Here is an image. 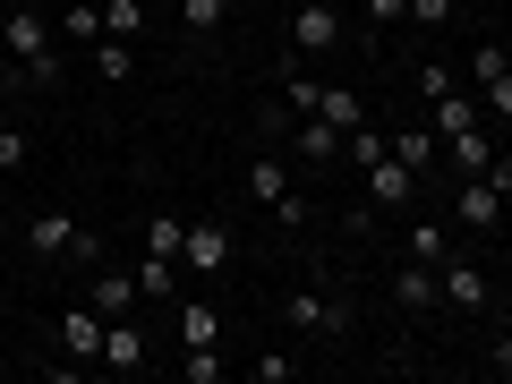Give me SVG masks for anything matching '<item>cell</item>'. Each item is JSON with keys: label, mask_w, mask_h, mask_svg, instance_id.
<instances>
[{"label": "cell", "mask_w": 512, "mask_h": 384, "mask_svg": "<svg viewBox=\"0 0 512 384\" xmlns=\"http://www.w3.org/2000/svg\"><path fill=\"white\" fill-rule=\"evenodd\" d=\"M410 256H419V265H444L453 248H444V231H436V222H410Z\"/></svg>", "instance_id": "4316f807"}, {"label": "cell", "mask_w": 512, "mask_h": 384, "mask_svg": "<svg viewBox=\"0 0 512 384\" xmlns=\"http://www.w3.org/2000/svg\"><path fill=\"white\" fill-rule=\"evenodd\" d=\"M436 299H444L453 316H487V308H495L487 274H478V265H461V256H444V265H436Z\"/></svg>", "instance_id": "3957f363"}, {"label": "cell", "mask_w": 512, "mask_h": 384, "mask_svg": "<svg viewBox=\"0 0 512 384\" xmlns=\"http://www.w3.org/2000/svg\"><path fill=\"white\" fill-rule=\"evenodd\" d=\"M444 163H453L461 180H478V171L495 163V146H487V128H461V137H444Z\"/></svg>", "instance_id": "2e32d148"}, {"label": "cell", "mask_w": 512, "mask_h": 384, "mask_svg": "<svg viewBox=\"0 0 512 384\" xmlns=\"http://www.w3.org/2000/svg\"><path fill=\"white\" fill-rule=\"evenodd\" d=\"M0 52H9V69H18L26 86H52V77H60L52 18H43V9H9V18H0Z\"/></svg>", "instance_id": "6da1fadb"}, {"label": "cell", "mask_w": 512, "mask_h": 384, "mask_svg": "<svg viewBox=\"0 0 512 384\" xmlns=\"http://www.w3.org/2000/svg\"><path fill=\"white\" fill-rule=\"evenodd\" d=\"M316 111H325V120L342 128V137H350V128L367 120V103H359V94H350V86H325V103H316Z\"/></svg>", "instance_id": "7402d4cb"}, {"label": "cell", "mask_w": 512, "mask_h": 384, "mask_svg": "<svg viewBox=\"0 0 512 384\" xmlns=\"http://www.w3.org/2000/svg\"><path fill=\"white\" fill-rule=\"evenodd\" d=\"M291 154H308V163H342V128H333L325 111H308V120L291 128Z\"/></svg>", "instance_id": "8fae6325"}, {"label": "cell", "mask_w": 512, "mask_h": 384, "mask_svg": "<svg viewBox=\"0 0 512 384\" xmlns=\"http://www.w3.org/2000/svg\"><path fill=\"white\" fill-rule=\"evenodd\" d=\"M478 103H487V120H512V69L487 77V86H478Z\"/></svg>", "instance_id": "4dcf8cb0"}, {"label": "cell", "mask_w": 512, "mask_h": 384, "mask_svg": "<svg viewBox=\"0 0 512 384\" xmlns=\"http://www.w3.org/2000/svg\"><path fill=\"white\" fill-rule=\"evenodd\" d=\"M180 239H188L180 214H146V248H154V256H180Z\"/></svg>", "instance_id": "484cf974"}, {"label": "cell", "mask_w": 512, "mask_h": 384, "mask_svg": "<svg viewBox=\"0 0 512 384\" xmlns=\"http://www.w3.org/2000/svg\"><path fill=\"white\" fill-rule=\"evenodd\" d=\"M282 316H291V333H325V342H333V333H350V308H342V299H325V291H291V299H282Z\"/></svg>", "instance_id": "8992f818"}, {"label": "cell", "mask_w": 512, "mask_h": 384, "mask_svg": "<svg viewBox=\"0 0 512 384\" xmlns=\"http://www.w3.org/2000/svg\"><path fill=\"white\" fill-rule=\"evenodd\" d=\"M180 18H188V26H197V35H214V26H222V18H231V0H180Z\"/></svg>", "instance_id": "83f0119b"}, {"label": "cell", "mask_w": 512, "mask_h": 384, "mask_svg": "<svg viewBox=\"0 0 512 384\" xmlns=\"http://www.w3.org/2000/svg\"><path fill=\"white\" fill-rule=\"evenodd\" d=\"M163 291H180V256H154L146 248V265H137V299H163Z\"/></svg>", "instance_id": "ffe728a7"}, {"label": "cell", "mask_w": 512, "mask_h": 384, "mask_svg": "<svg viewBox=\"0 0 512 384\" xmlns=\"http://www.w3.org/2000/svg\"><path fill=\"white\" fill-rule=\"evenodd\" d=\"M77 231H86V222H69V214H35V222H26V248H35V256H69Z\"/></svg>", "instance_id": "9a60e30c"}, {"label": "cell", "mask_w": 512, "mask_h": 384, "mask_svg": "<svg viewBox=\"0 0 512 384\" xmlns=\"http://www.w3.org/2000/svg\"><path fill=\"white\" fill-rule=\"evenodd\" d=\"M26 154H35V146H26V128H0V171H26Z\"/></svg>", "instance_id": "d6a6232c"}, {"label": "cell", "mask_w": 512, "mask_h": 384, "mask_svg": "<svg viewBox=\"0 0 512 384\" xmlns=\"http://www.w3.org/2000/svg\"><path fill=\"white\" fill-rule=\"evenodd\" d=\"M504 69H512L504 43H478V52H470V77H478V86H487V77H504Z\"/></svg>", "instance_id": "1f68e13d"}, {"label": "cell", "mask_w": 512, "mask_h": 384, "mask_svg": "<svg viewBox=\"0 0 512 384\" xmlns=\"http://www.w3.org/2000/svg\"><path fill=\"white\" fill-rule=\"evenodd\" d=\"M180 265H188L197 282H222V274H231V231H222V222H188Z\"/></svg>", "instance_id": "5b68a950"}, {"label": "cell", "mask_w": 512, "mask_h": 384, "mask_svg": "<svg viewBox=\"0 0 512 384\" xmlns=\"http://www.w3.org/2000/svg\"><path fill=\"white\" fill-rule=\"evenodd\" d=\"M248 376H256V384H291V376H299V359H291V350H265Z\"/></svg>", "instance_id": "f1b7e54d"}, {"label": "cell", "mask_w": 512, "mask_h": 384, "mask_svg": "<svg viewBox=\"0 0 512 384\" xmlns=\"http://www.w3.org/2000/svg\"><path fill=\"white\" fill-rule=\"evenodd\" d=\"M453 18V0H410V26H444Z\"/></svg>", "instance_id": "d590c367"}, {"label": "cell", "mask_w": 512, "mask_h": 384, "mask_svg": "<svg viewBox=\"0 0 512 384\" xmlns=\"http://www.w3.org/2000/svg\"><path fill=\"white\" fill-rule=\"evenodd\" d=\"M393 299H402L410 316H419V308H436V265H419V256H402V265H393Z\"/></svg>", "instance_id": "5bb4252c"}, {"label": "cell", "mask_w": 512, "mask_h": 384, "mask_svg": "<svg viewBox=\"0 0 512 384\" xmlns=\"http://www.w3.org/2000/svg\"><path fill=\"white\" fill-rule=\"evenodd\" d=\"M103 367H120V376L146 367V333L128 325V316H111V325H103Z\"/></svg>", "instance_id": "7c38bea8"}, {"label": "cell", "mask_w": 512, "mask_h": 384, "mask_svg": "<svg viewBox=\"0 0 512 384\" xmlns=\"http://www.w3.org/2000/svg\"><path fill=\"white\" fill-rule=\"evenodd\" d=\"M342 43V18H333L325 0H299L291 9V52H333Z\"/></svg>", "instance_id": "52a82bcc"}, {"label": "cell", "mask_w": 512, "mask_h": 384, "mask_svg": "<svg viewBox=\"0 0 512 384\" xmlns=\"http://www.w3.org/2000/svg\"><path fill=\"white\" fill-rule=\"evenodd\" d=\"M103 325L111 316L94 308V299H77V308L60 316V350H69V359H103Z\"/></svg>", "instance_id": "ba28073f"}, {"label": "cell", "mask_w": 512, "mask_h": 384, "mask_svg": "<svg viewBox=\"0 0 512 384\" xmlns=\"http://www.w3.org/2000/svg\"><path fill=\"white\" fill-rule=\"evenodd\" d=\"M291 128H299V111L282 103V94H274V103H256V137H274V146H291Z\"/></svg>", "instance_id": "603a6c76"}, {"label": "cell", "mask_w": 512, "mask_h": 384, "mask_svg": "<svg viewBox=\"0 0 512 384\" xmlns=\"http://www.w3.org/2000/svg\"><path fill=\"white\" fill-rule=\"evenodd\" d=\"M248 197L265 205L274 222H308V197H299V180H291L282 154H256V163H248Z\"/></svg>", "instance_id": "7a4b0ae2"}, {"label": "cell", "mask_w": 512, "mask_h": 384, "mask_svg": "<svg viewBox=\"0 0 512 384\" xmlns=\"http://www.w3.org/2000/svg\"><path fill=\"white\" fill-rule=\"evenodd\" d=\"M487 376H512V333H495V342H487Z\"/></svg>", "instance_id": "8d00e7d4"}, {"label": "cell", "mask_w": 512, "mask_h": 384, "mask_svg": "<svg viewBox=\"0 0 512 384\" xmlns=\"http://www.w3.org/2000/svg\"><path fill=\"white\" fill-rule=\"evenodd\" d=\"M410 197H419V171H410L402 154H376V163H367V205H376V214H410Z\"/></svg>", "instance_id": "277c9868"}, {"label": "cell", "mask_w": 512, "mask_h": 384, "mask_svg": "<svg viewBox=\"0 0 512 384\" xmlns=\"http://www.w3.org/2000/svg\"><path fill=\"white\" fill-rule=\"evenodd\" d=\"M274 86H282V103H291V111H299V120H308V111H316V103H325V86H316V77H299V69H282V77H274Z\"/></svg>", "instance_id": "cb8c5ba5"}, {"label": "cell", "mask_w": 512, "mask_h": 384, "mask_svg": "<svg viewBox=\"0 0 512 384\" xmlns=\"http://www.w3.org/2000/svg\"><path fill=\"white\" fill-rule=\"evenodd\" d=\"M94 77H103V86H128V77H137V43L103 35V43H94Z\"/></svg>", "instance_id": "ac0fdd59"}, {"label": "cell", "mask_w": 512, "mask_h": 384, "mask_svg": "<svg viewBox=\"0 0 512 384\" xmlns=\"http://www.w3.org/2000/svg\"><path fill=\"white\" fill-rule=\"evenodd\" d=\"M453 214L470 222V231H495V222H504V188H495L487 171H478V180H461V197H453Z\"/></svg>", "instance_id": "9c48e42d"}, {"label": "cell", "mask_w": 512, "mask_h": 384, "mask_svg": "<svg viewBox=\"0 0 512 384\" xmlns=\"http://www.w3.org/2000/svg\"><path fill=\"white\" fill-rule=\"evenodd\" d=\"M478 120H487V103L461 94V86H444L436 103H427V128H436V137H461V128H478Z\"/></svg>", "instance_id": "30bf717a"}, {"label": "cell", "mask_w": 512, "mask_h": 384, "mask_svg": "<svg viewBox=\"0 0 512 384\" xmlns=\"http://www.w3.org/2000/svg\"><path fill=\"white\" fill-rule=\"evenodd\" d=\"M180 376H188V384H222V376H231L222 342H214V350H188V359H180Z\"/></svg>", "instance_id": "d4e9b609"}, {"label": "cell", "mask_w": 512, "mask_h": 384, "mask_svg": "<svg viewBox=\"0 0 512 384\" xmlns=\"http://www.w3.org/2000/svg\"><path fill=\"white\" fill-rule=\"evenodd\" d=\"M393 154H402L410 171H427V163H444V137L436 128H393Z\"/></svg>", "instance_id": "d6986e66"}, {"label": "cell", "mask_w": 512, "mask_h": 384, "mask_svg": "<svg viewBox=\"0 0 512 384\" xmlns=\"http://www.w3.org/2000/svg\"><path fill=\"white\" fill-rule=\"evenodd\" d=\"M86 299H94V308H103V316H128V308H137V274H103V265H94Z\"/></svg>", "instance_id": "e0dca14e"}, {"label": "cell", "mask_w": 512, "mask_h": 384, "mask_svg": "<svg viewBox=\"0 0 512 384\" xmlns=\"http://www.w3.org/2000/svg\"><path fill=\"white\" fill-rule=\"evenodd\" d=\"M222 342V308L214 299H180V350H214Z\"/></svg>", "instance_id": "4fadbf2b"}, {"label": "cell", "mask_w": 512, "mask_h": 384, "mask_svg": "<svg viewBox=\"0 0 512 384\" xmlns=\"http://www.w3.org/2000/svg\"><path fill=\"white\" fill-rule=\"evenodd\" d=\"M60 35H69V43H103V9H69Z\"/></svg>", "instance_id": "f546056e"}, {"label": "cell", "mask_w": 512, "mask_h": 384, "mask_svg": "<svg viewBox=\"0 0 512 384\" xmlns=\"http://www.w3.org/2000/svg\"><path fill=\"white\" fill-rule=\"evenodd\" d=\"M444 86H461V77H453V69H444V60H419V94H427V103H436V94H444Z\"/></svg>", "instance_id": "836d02e7"}, {"label": "cell", "mask_w": 512, "mask_h": 384, "mask_svg": "<svg viewBox=\"0 0 512 384\" xmlns=\"http://www.w3.org/2000/svg\"><path fill=\"white\" fill-rule=\"evenodd\" d=\"M453 9H487V0H453Z\"/></svg>", "instance_id": "74e56055"}, {"label": "cell", "mask_w": 512, "mask_h": 384, "mask_svg": "<svg viewBox=\"0 0 512 384\" xmlns=\"http://www.w3.org/2000/svg\"><path fill=\"white\" fill-rule=\"evenodd\" d=\"M367 18L376 26H410V0H367Z\"/></svg>", "instance_id": "e575fe53"}, {"label": "cell", "mask_w": 512, "mask_h": 384, "mask_svg": "<svg viewBox=\"0 0 512 384\" xmlns=\"http://www.w3.org/2000/svg\"><path fill=\"white\" fill-rule=\"evenodd\" d=\"M0 18H9V0H0Z\"/></svg>", "instance_id": "f35d334b"}, {"label": "cell", "mask_w": 512, "mask_h": 384, "mask_svg": "<svg viewBox=\"0 0 512 384\" xmlns=\"http://www.w3.org/2000/svg\"><path fill=\"white\" fill-rule=\"evenodd\" d=\"M103 35L137 43V35H146V0H103Z\"/></svg>", "instance_id": "44dd1931"}]
</instances>
